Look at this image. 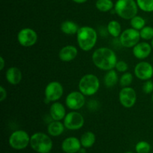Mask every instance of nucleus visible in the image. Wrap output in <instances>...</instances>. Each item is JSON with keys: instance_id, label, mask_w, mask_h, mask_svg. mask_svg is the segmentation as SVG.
I'll return each mask as SVG.
<instances>
[{"instance_id": "obj_9", "label": "nucleus", "mask_w": 153, "mask_h": 153, "mask_svg": "<svg viewBox=\"0 0 153 153\" xmlns=\"http://www.w3.org/2000/svg\"><path fill=\"white\" fill-rule=\"evenodd\" d=\"M63 120L65 128L71 131L80 129L85 125V118L82 114L76 111H72L67 113Z\"/></svg>"}, {"instance_id": "obj_22", "label": "nucleus", "mask_w": 153, "mask_h": 153, "mask_svg": "<svg viewBox=\"0 0 153 153\" xmlns=\"http://www.w3.org/2000/svg\"><path fill=\"white\" fill-rule=\"evenodd\" d=\"M82 146L84 148H91L96 142V135L92 131H86L80 138Z\"/></svg>"}, {"instance_id": "obj_28", "label": "nucleus", "mask_w": 153, "mask_h": 153, "mask_svg": "<svg viewBox=\"0 0 153 153\" xmlns=\"http://www.w3.org/2000/svg\"><path fill=\"white\" fill-rule=\"evenodd\" d=\"M133 75L131 73L126 72L120 78V84L123 88L124 87H129L130 85L132 83Z\"/></svg>"}, {"instance_id": "obj_29", "label": "nucleus", "mask_w": 153, "mask_h": 153, "mask_svg": "<svg viewBox=\"0 0 153 153\" xmlns=\"http://www.w3.org/2000/svg\"><path fill=\"white\" fill-rule=\"evenodd\" d=\"M150 150V144L144 140L139 141L135 146V151L137 153H149Z\"/></svg>"}, {"instance_id": "obj_10", "label": "nucleus", "mask_w": 153, "mask_h": 153, "mask_svg": "<svg viewBox=\"0 0 153 153\" xmlns=\"http://www.w3.org/2000/svg\"><path fill=\"white\" fill-rule=\"evenodd\" d=\"M17 41L22 46L31 47L37 41V34L33 28H22L17 34Z\"/></svg>"}, {"instance_id": "obj_30", "label": "nucleus", "mask_w": 153, "mask_h": 153, "mask_svg": "<svg viewBox=\"0 0 153 153\" xmlns=\"http://www.w3.org/2000/svg\"><path fill=\"white\" fill-rule=\"evenodd\" d=\"M142 91L145 94H152L153 92V82L151 80L145 81L142 86Z\"/></svg>"}, {"instance_id": "obj_37", "label": "nucleus", "mask_w": 153, "mask_h": 153, "mask_svg": "<svg viewBox=\"0 0 153 153\" xmlns=\"http://www.w3.org/2000/svg\"><path fill=\"white\" fill-rule=\"evenodd\" d=\"M152 102H153V92H152Z\"/></svg>"}, {"instance_id": "obj_16", "label": "nucleus", "mask_w": 153, "mask_h": 153, "mask_svg": "<svg viewBox=\"0 0 153 153\" xmlns=\"http://www.w3.org/2000/svg\"><path fill=\"white\" fill-rule=\"evenodd\" d=\"M78 49L73 45H67L60 49L58 57L64 62H70L73 61L78 55Z\"/></svg>"}, {"instance_id": "obj_18", "label": "nucleus", "mask_w": 153, "mask_h": 153, "mask_svg": "<svg viewBox=\"0 0 153 153\" xmlns=\"http://www.w3.org/2000/svg\"><path fill=\"white\" fill-rule=\"evenodd\" d=\"M5 79L10 85H19L22 79V72L18 67H9L5 72Z\"/></svg>"}, {"instance_id": "obj_23", "label": "nucleus", "mask_w": 153, "mask_h": 153, "mask_svg": "<svg viewBox=\"0 0 153 153\" xmlns=\"http://www.w3.org/2000/svg\"><path fill=\"white\" fill-rule=\"evenodd\" d=\"M108 33L113 37H119L122 33L121 25L117 20H111L107 25Z\"/></svg>"}, {"instance_id": "obj_13", "label": "nucleus", "mask_w": 153, "mask_h": 153, "mask_svg": "<svg viewBox=\"0 0 153 153\" xmlns=\"http://www.w3.org/2000/svg\"><path fill=\"white\" fill-rule=\"evenodd\" d=\"M134 73L140 80H150L153 76V66L147 61H142L135 65Z\"/></svg>"}, {"instance_id": "obj_5", "label": "nucleus", "mask_w": 153, "mask_h": 153, "mask_svg": "<svg viewBox=\"0 0 153 153\" xmlns=\"http://www.w3.org/2000/svg\"><path fill=\"white\" fill-rule=\"evenodd\" d=\"M78 86L79 91L85 97H91L97 94L100 89V79L96 75L88 73L81 78Z\"/></svg>"}, {"instance_id": "obj_27", "label": "nucleus", "mask_w": 153, "mask_h": 153, "mask_svg": "<svg viewBox=\"0 0 153 153\" xmlns=\"http://www.w3.org/2000/svg\"><path fill=\"white\" fill-rule=\"evenodd\" d=\"M140 38L144 40H152L153 39V27L146 25L140 30Z\"/></svg>"}, {"instance_id": "obj_34", "label": "nucleus", "mask_w": 153, "mask_h": 153, "mask_svg": "<svg viewBox=\"0 0 153 153\" xmlns=\"http://www.w3.org/2000/svg\"><path fill=\"white\" fill-rule=\"evenodd\" d=\"M72 1L76 3H78V4H83V3L86 2L88 0H72Z\"/></svg>"}, {"instance_id": "obj_26", "label": "nucleus", "mask_w": 153, "mask_h": 153, "mask_svg": "<svg viewBox=\"0 0 153 153\" xmlns=\"http://www.w3.org/2000/svg\"><path fill=\"white\" fill-rule=\"evenodd\" d=\"M136 1L141 10L146 13L153 12V0H136Z\"/></svg>"}, {"instance_id": "obj_14", "label": "nucleus", "mask_w": 153, "mask_h": 153, "mask_svg": "<svg viewBox=\"0 0 153 153\" xmlns=\"http://www.w3.org/2000/svg\"><path fill=\"white\" fill-rule=\"evenodd\" d=\"M152 47L151 44L147 42H139L136 46L132 48V52L134 56L137 59L144 60L150 55Z\"/></svg>"}, {"instance_id": "obj_32", "label": "nucleus", "mask_w": 153, "mask_h": 153, "mask_svg": "<svg viewBox=\"0 0 153 153\" xmlns=\"http://www.w3.org/2000/svg\"><path fill=\"white\" fill-rule=\"evenodd\" d=\"M7 98V91L3 86H0V102H3Z\"/></svg>"}, {"instance_id": "obj_7", "label": "nucleus", "mask_w": 153, "mask_h": 153, "mask_svg": "<svg viewBox=\"0 0 153 153\" xmlns=\"http://www.w3.org/2000/svg\"><path fill=\"white\" fill-rule=\"evenodd\" d=\"M44 94L45 100L48 103L58 102L64 94V88L59 82L52 81L46 86Z\"/></svg>"}, {"instance_id": "obj_15", "label": "nucleus", "mask_w": 153, "mask_h": 153, "mask_svg": "<svg viewBox=\"0 0 153 153\" xmlns=\"http://www.w3.org/2000/svg\"><path fill=\"white\" fill-rule=\"evenodd\" d=\"M82 148L79 139L76 137H68L63 140L61 149L65 153H77Z\"/></svg>"}, {"instance_id": "obj_33", "label": "nucleus", "mask_w": 153, "mask_h": 153, "mask_svg": "<svg viewBox=\"0 0 153 153\" xmlns=\"http://www.w3.org/2000/svg\"><path fill=\"white\" fill-rule=\"evenodd\" d=\"M5 66V61L2 56L0 57V70H2Z\"/></svg>"}, {"instance_id": "obj_24", "label": "nucleus", "mask_w": 153, "mask_h": 153, "mask_svg": "<svg viewBox=\"0 0 153 153\" xmlns=\"http://www.w3.org/2000/svg\"><path fill=\"white\" fill-rule=\"evenodd\" d=\"M96 7L101 12H108L113 10L114 7L112 0H97L96 1Z\"/></svg>"}, {"instance_id": "obj_25", "label": "nucleus", "mask_w": 153, "mask_h": 153, "mask_svg": "<svg viewBox=\"0 0 153 153\" xmlns=\"http://www.w3.org/2000/svg\"><path fill=\"white\" fill-rule=\"evenodd\" d=\"M130 25L131 28L140 31L143 27L146 26V20L142 16L136 15L132 19H130Z\"/></svg>"}, {"instance_id": "obj_21", "label": "nucleus", "mask_w": 153, "mask_h": 153, "mask_svg": "<svg viewBox=\"0 0 153 153\" xmlns=\"http://www.w3.org/2000/svg\"><path fill=\"white\" fill-rule=\"evenodd\" d=\"M118 82H119V77L116 70L113 69L107 71L104 76V85L106 88H113L117 84Z\"/></svg>"}, {"instance_id": "obj_20", "label": "nucleus", "mask_w": 153, "mask_h": 153, "mask_svg": "<svg viewBox=\"0 0 153 153\" xmlns=\"http://www.w3.org/2000/svg\"><path fill=\"white\" fill-rule=\"evenodd\" d=\"M79 28V25L72 20H65L61 24V31L67 35H74L77 34Z\"/></svg>"}, {"instance_id": "obj_12", "label": "nucleus", "mask_w": 153, "mask_h": 153, "mask_svg": "<svg viewBox=\"0 0 153 153\" xmlns=\"http://www.w3.org/2000/svg\"><path fill=\"white\" fill-rule=\"evenodd\" d=\"M66 106L72 111H78L85 105V96L80 91H72L67 94L65 100Z\"/></svg>"}, {"instance_id": "obj_4", "label": "nucleus", "mask_w": 153, "mask_h": 153, "mask_svg": "<svg viewBox=\"0 0 153 153\" xmlns=\"http://www.w3.org/2000/svg\"><path fill=\"white\" fill-rule=\"evenodd\" d=\"M30 146L37 153H49L53 147V142L48 134L36 132L31 136Z\"/></svg>"}, {"instance_id": "obj_2", "label": "nucleus", "mask_w": 153, "mask_h": 153, "mask_svg": "<svg viewBox=\"0 0 153 153\" xmlns=\"http://www.w3.org/2000/svg\"><path fill=\"white\" fill-rule=\"evenodd\" d=\"M97 38L98 34L95 28L88 25L80 27L76 34L78 46L85 52H89L94 49L97 44Z\"/></svg>"}, {"instance_id": "obj_3", "label": "nucleus", "mask_w": 153, "mask_h": 153, "mask_svg": "<svg viewBox=\"0 0 153 153\" xmlns=\"http://www.w3.org/2000/svg\"><path fill=\"white\" fill-rule=\"evenodd\" d=\"M138 6L134 0H117L114 4V10L120 18L130 20L137 15Z\"/></svg>"}, {"instance_id": "obj_38", "label": "nucleus", "mask_w": 153, "mask_h": 153, "mask_svg": "<svg viewBox=\"0 0 153 153\" xmlns=\"http://www.w3.org/2000/svg\"><path fill=\"white\" fill-rule=\"evenodd\" d=\"M125 153H133V152H125Z\"/></svg>"}, {"instance_id": "obj_36", "label": "nucleus", "mask_w": 153, "mask_h": 153, "mask_svg": "<svg viewBox=\"0 0 153 153\" xmlns=\"http://www.w3.org/2000/svg\"><path fill=\"white\" fill-rule=\"evenodd\" d=\"M151 46H152V49H153V39L152 40H151Z\"/></svg>"}, {"instance_id": "obj_35", "label": "nucleus", "mask_w": 153, "mask_h": 153, "mask_svg": "<svg viewBox=\"0 0 153 153\" xmlns=\"http://www.w3.org/2000/svg\"><path fill=\"white\" fill-rule=\"evenodd\" d=\"M86 148H81L80 150L79 151V153H86Z\"/></svg>"}, {"instance_id": "obj_6", "label": "nucleus", "mask_w": 153, "mask_h": 153, "mask_svg": "<svg viewBox=\"0 0 153 153\" xmlns=\"http://www.w3.org/2000/svg\"><path fill=\"white\" fill-rule=\"evenodd\" d=\"M31 137L24 130H16L13 131L8 139L10 147L16 150L24 149L30 144Z\"/></svg>"}, {"instance_id": "obj_1", "label": "nucleus", "mask_w": 153, "mask_h": 153, "mask_svg": "<svg viewBox=\"0 0 153 153\" xmlns=\"http://www.w3.org/2000/svg\"><path fill=\"white\" fill-rule=\"evenodd\" d=\"M92 61L98 69L104 71L115 68L117 57L111 49L108 47H100L96 49L92 55Z\"/></svg>"}, {"instance_id": "obj_11", "label": "nucleus", "mask_w": 153, "mask_h": 153, "mask_svg": "<svg viewBox=\"0 0 153 153\" xmlns=\"http://www.w3.org/2000/svg\"><path fill=\"white\" fill-rule=\"evenodd\" d=\"M119 100L122 106L126 108H131L137 102V94L134 88L124 87L119 93Z\"/></svg>"}, {"instance_id": "obj_17", "label": "nucleus", "mask_w": 153, "mask_h": 153, "mask_svg": "<svg viewBox=\"0 0 153 153\" xmlns=\"http://www.w3.org/2000/svg\"><path fill=\"white\" fill-rule=\"evenodd\" d=\"M49 115L52 120H62L67 115L65 106L59 102H52L49 108Z\"/></svg>"}, {"instance_id": "obj_8", "label": "nucleus", "mask_w": 153, "mask_h": 153, "mask_svg": "<svg viewBox=\"0 0 153 153\" xmlns=\"http://www.w3.org/2000/svg\"><path fill=\"white\" fill-rule=\"evenodd\" d=\"M140 31L133 28H126L120 36V43L121 46L126 48H133L140 42Z\"/></svg>"}, {"instance_id": "obj_31", "label": "nucleus", "mask_w": 153, "mask_h": 153, "mask_svg": "<svg viewBox=\"0 0 153 153\" xmlns=\"http://www.w3.org/2000/svg\"><path fill=\"white\" fill-rule=\"evenodd\" d=\"M115 69L120 73H126L128 69V65L126 61H117Z\"/></svg>"}, {"instance_id": "obj_19", "label": "nucleus", "mask_w": 153, "mask_h": 153, "mask_svg": "<svg viewBox=\"0 0 153 153\" xmlns=\"http://www.w3.org/2000/svg\"><path fill=\"white\" fill-rule=\"evenodd\" d=\"M65 128L64 123H61V121L52 120L48 124L47 131L50 136L58 137L63 134Z\"/></svg>"}]
</instances>
